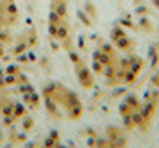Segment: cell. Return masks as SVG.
Returning a JSON list of instances; mask_svg holds the SVG:
<instances>
[{
  "label": "cell",
  "mask_w": 159,
  "mask_h": 148,
  "mask_svg": "<svg viewBox=\"0 0 159 148\" xmlns=\"http://www.w3.org/2000/svg\"><path fill=\"white\" fill-rule=\"evenodd\" d=\"M45 102L48 105L54 116L57 118H70V120H77L82 114V104L77 95H73L68 87L63 84H48L43 89Z\"/></svg>",
  "instance_id": "6da1fadb"
},
{
  "label": "cell",
  "mask_w": 159,
  "mask_h": 148,
  "mask_svg": "<svg viewBox=\"0 0 159 148\" xmlns=\"http://www.w3.org/2000/svg\"><path fill=\"white\" fill-rule=\"evenodd\" d=\"M120 114L123 118V123L127 128H136L143 127L145 123V114H143V102L138 98L136 95H129L120 105Z\"/></svg>",
  "instance_id": "7a4b0ae2"
},
{
  "label": "cell",
  "mask_w": 159,
  "mask_h": 148,
  "mask_svg": "<svg viewBox=\"0 0 159 148\" xmlns=\"http://www.w3.org/2000/svg\"><path fill=\"white\" fill-rule=\"evenodd\" d=\"M48 32H50V36L56 41H59L61 47H65L66 50L72 48V29L68 25V20H66V13L50 11V16H48Z\"/></svg>",
  "instance_id": "3957f363"
},
{
  "label": "cell",
  "mask_w": 159,
  "mask_h": 148,
  "mask_svg": "<svg viewBox=\"0 0 159 148\" xmlns=\"http://www.w3.org/2000/svg\"><path fill=\"white\" fill-rule=\"evenodd\" d=\"M118 61H120V57H118V52H116L115 47L113 45H102L93 54V70L97 75H104L115 64H118Z\"/></svg>",
  "instance_id": "277c9868"
},
{
  "label": "cell",
  "mask_w": 159,
  "mask_h": 148,
  "mask_svg": "<svg viewBox=\"0 0 159 148\" xmlns=\"http://www.w3.org/2000/svg\"><path fill=\"white\" fill-rule=\"evenodd\" d=\"M18 6L16 0H0V27H13L18 21Z\"/></svg>",
  "instance_id": "5b68a950"
},
{
  "label": "cell",
  "mask_w": 159,
  "mask_h": 148,
  "mask_svg": "<svg viewBox=\"0 0 159 148\" xmlns=\"http://www.w3.org/2000/svg\"><path fill=\"white\" fill-rule=\"evenodd\" d=\"M111 39H113V47L123 52H129L132 48V41H130V36H127L120 27H115L111 32Z\"/></svg>",
  "instance_id": "8992f818"
},
{
  "label": "cell",
  "mask_w": 159,
  "mask_h": 148,
  "mask_svg": "<svg viewBox=\"0 0 159 148\" xmlns=\"http://www.w3.org/2000/svg\"><path fill=\"white\" fill-rule=\"evenodd\" d=\"M73 57V56H72ZM77 64H75V70H77V77H79L80 84L84 86V87H93V75H91V71L88 70V66H84V63H80L77 57H73Z\"/></svg>",
  "instance_id": "52a82bcc"
},
{
  "label": "cell",
  "mask_w": 159,
  "mask_h": 148,
  "mask_svg": "<svg viewBox=\"0 0 159 148\" xmlns=\"http://www.w3.org/2000/svg\"><path fill=\"white\" fill-rule=\"evenodd\" d=\"M11 41H13V36L7 30V27H0V57L6 54V50H7Z\"/></svg>",
  "instance_id": "ba28073f"
},
{
  "label": "cell",
  "mask_w": 159,
  "mask_h": 148,
  "mask_svg": "<svg viewBox=\"0 0 159 148\" xmlns=\"http://www.w3.org/2000/svg\"><path fill=\"white\" fill-rule=\"evenodd\" d=\"M45 146H47V148H66L65 145L61 143V139L57 137V134H56V132H52L50 137L45 141Z\"/></svg>",
  "instance_id": "9c48e42d"
},
{
  "label": "cell",
  "mask_w": 159,
  "mask_h": 148,
  "mask_svg": "<svg viewBox=\"0 0 159 148\" xmlns=\"http://www.w3.org/2000/svg\"><path fill=\"white\" fill-rule=\"evenodd\" d=\"M152 84H154V86H156V87L159 89V71L156 73V75H154V78H152Z\"/></svg>",
  "instance_id": "30bf717a"
},
{
  "label": "cell",
  "mask_w": 159,
  "mask_h": 148,
  "mask_svg": "<svg viewBox=\"0 0 159 148\" xmlns=\"http://www.w3.org/2000/svg\"><path fill=\"white\" fill-rule=\"evenodd\" d=\"M152 2H154V6H156V7L159 9V0H152Z\"/></svg>",
  "instance_id": "8fae6325"
},
{
  "label": "cell",
  "mask_w": 159,
  "mask_h": 148,
  "mask_svg": "<svg viewBox=\"0 0 159 148\" xmlns=\"http://www.w3.org/2000/svg\"><path fill=\"white\" fill-rule=\"evenodd\" d=\"M134 2H136V4H139V0H134Z\"/></svg>",
  "instance_id": "7c38bea8"
}]
</instances>
